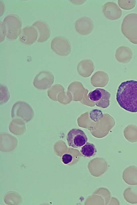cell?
<instances>
[{
  "mask_svg": "<svg viewBox=\"0 0 137 205\" xmlns=\"http://www.w3.org/2000/svg\"><path fill=\"white\" fill-rule=\"evenodd\" d=\"M116 98L121 108L130 112H137V81L122 82L118 88Z\"/></svg>",
  "mask_w": 137,
  "mask_h": 205,
  "instance_id": "cell-1",
  "label": "cell"
},
{
  "mask_svg": "<svg viewBox=\"0 0 137 205\" xmlns=\"http://www.w3.org/2000/svg\"><path fill=\"white\" fill-rule=\"evenodd\" d=\"M121 31L124 36L131 43L137 44V14L130 13L123 20Z\"/></svg>",
  "mask_w": 137,
  "mask_h": 205,
  "instance_id": "cell-2",
  "label": "cell"
},
{
  "mask_svg": "<svg viewBox=\"0 0 137 205\" xmlns=\"http://www.w3.org/2000/svg\"><path fill=\"white\" fill-rule=\"evenodd\" d=\"M6 29V37L10 40L16 39L21 31L22 22L20 18L16 15L11 14L6 16L3 22Z\"/></svg>",
  "mask_w": 137,
  "mask_h": 205,
  "instance_id": "cell-3",
  "label": "cell"
},
{
  "mask_svg": "<svg viewBox=\"0 0 137 205\" xmlns=\"http://www.w3.org/2000/svg\"><path fill=\"white\" fill-rule=\"evenodd\" d=\"M51 47L56 54L65 56L70 53L71 45L67 37L64 36H55L51 40Z\"/></svg>",
  "mask_w": 137,
  "mask_h": 205,
  "instance_id": "cell-4",
  "label": "cell"
},
{
  "mask_svg": "<svg viewBox=\"0 0 137 205\" xmlns=\"http://www.w3.org/2000/svg\"><path fill=\"white\" fill-rule=\"evenodd\" d=\"M88 96L89 99L93 102L97 106L106 108L110 105L111 94L104 89H96L90 92Z\"/></svg>",
  "mask_w": 137,
  "mask_h": 205,
  "instance_id": "cell-5",
  "label": "cell"
},
{
  "mask_svg": "<svg viewBox=\"0 0 137 205\" xmlns=\"http://www.w3.org/2000/svg\"><path fill=\"white\" fill-rule=\"evenodd\" d=\"M67 140L69 146L74 148H78L85 144L88 141V138L83 131L73 128L68 133Z\"/></svg>",
  "mask_w": 137,
  "mask_h": 205,
  "instance_id": "cell-6",
  "label": "cell"
},
{
  "mask_svg": "<svg viewBox=\"0 0 137 205\" xmlns=\"http://www.w3.org/2000/svg\"><path fill=\"white\" fill-rule=\"evenodd\" d=\"M54 78L49 71L44 70L39 72L34 78L33 84L37 89L45 90L49 88L53 83Z\"/></svg>",
  "mask_w": 137,
  "mask_h": 205,
  "instance_id": "cell-7",
  "label": "cell"
},
{
  "mask_svg": "<svg viewBox=\"0 0 137 205\" xmlns=\"http://www.w3.org/2000/svg\"><path fill=\"white\" fill-rule=\"evenodd\" d=\"M94 27L93 20L87 16L81 17L75 22L74 28L76 31L82 35H86L91 33Z\"/></svg>",
  "mask_w": 137,
  "mask_h": 205,
  "instance_id": "cell-8",
  "label": "cell"
},
{
  "mask_svg": "<svg viewBox=\"0 0 137 205\" xmlns=\"http://www.w3.org/2000/svg\"><path fill=\"white\" fill-rule=\"evenodd\" d=\"M102 11L105 17L107 19L114 20L120 18L122 12L117 4L113 1H108L102 6Z\"/></svg>",
  "mask_w": 137,
  "mask_h": 205,
  "instance_id": "cell-9",
  "label": "cell"
},
{
  "mask_svg": "<svg viewBox=\"0 0 137 205\" xmlns=\"http://www.w3.org/2000/svg\"><path fill=\"white\" fill-rule=\"evenodd\" d=\"M38 37L36 29L32 26H27L21 30L19 35L20 41L23 43L28 45L34 44Z\"/></svg>",
  "mask_w": 137,
  "mask_h": 205,
  "instance_id": "cell-10",
  "label": "cell"
},
{
  "mask_svg": "<svg viewBox=\"0 0 137 205\" xmlns=\"http://www.w3.org/2000/svg\"><path fill=\"white\" fill-rule=\"evenodd\" d=\"M32 26L36 28L39 32L38 42H43L49 39L51 35V30L46 22L42 20H38L34 22Z\"/></svg>",
  "mask_w": 137,
  "mask_h": 205,
  "instance_id": "cell-11",
  "label": "cell"
},
{
  "mask_svg": "<svg viewBox=\"0 0 137 205\" xmlns=\"http://www.w3.org/2000/svg\"><path fill=\"white\" fill-rule=\"evenodd\" d=\"M122 178L128 185H137V167L131 165L126 168L123 172Z\"/></svg>",
  "mask_w": 137,
  "mask_h": 205,
  "instance_id": "cell-12",
  "label": "cell"
},
{
  "mask_svg": "<svg viewBox=\"0 0 137 205\" xmlns=\"http://www.w3.org/2000/svg\"><path fill=\"white\" fill-rule=\"evenodd\" d=\"M123 195L126 201L132 204H137V185L132 186L126 188Z\"/></svg>",
  "mask_w": 137,
  "mask_h": 205,
  "instance_id": "cell-13",
  "label": "cell"
},
{
  "mask_svg": "<svg viewBox=\"0 0 137 205\" xmlns=\"http://www.w3.org/2000/svg\"><path fill=\"white\" fill-rule=\"evenodd\" d=\"M80 152L84 157H90L95 155L97 150L93 144L88 142L82 147Z\"/></svg>",
  "mask_w": 137,
  "mask_h": 205,
  "instance_id": "cell-14",
  "label": "cell"
},
{
  "mask_svg": "<svg viewBox=\"0 0 137 205\" xmlns=\"http://www.w3.org/2000/svg\"><path fill=\"white\" fill-rule=\"evenodd\" d=\"M131 50L128 47L121 46L116 50V57L119 61H127L129 59L131 56L125 55L131 54Z\"/></svg>",
  "mask_w": 137,
  "mask_h": 205,
  "instance_id": "cell-15",
  "label": "cell"
},
{
  "mask_svg": "<svg viewBox=\"0 0 137 205\" xmlns=\"http://www.w3.org/2000/svg\"><path fill=\"white\" fill-rule=\"evenodd\" d=\"M1 104H3L7 101L10 97V94L7 87L5 85H0Z\"/></svg>",
  "mask_w": 137,
  "mask_h": 205,
  "instance_id": "cell-16",
  "label": "cell"
},
{
  "mask_svg": "<svg viewBox=\"0 0 137 205\" xmlns=\"http://www.w3.org/2000/svg\"><path fill=\"white\" fill-rule=\"evenodd\" d=\"M118 1L119 6L125 10H130L132 9L136 4V0H118Z\"/></svg>",
  "mask_w": 137,
  "mask_h": 205,
  "instance_id": "cell-17",
  "label": "cell"
},
{
  "mask_svg": "<svg viewBox=\"0 0 137 205\" xmlns=\"http://www.w3.org/2000/svg\"><path fill=\"white\" fill-rule=\"evenodd\" d=\"M103 117L102 111L98 109H93L90 112V117L94 122H97Z\"/></svg>",
  "mask_w": 137,
  "mask_h": 205,
  "instance_id": "cell-18",
  "label": "cell"
},
{
  "mask_svg": "<svg viewBox=\"0 0 137 205\" xmlns=\"http://www.w3.org/2000/svg\"><path fill=\"white\" fill-rule=\"evenodd\" d=\"M61 89H62V87L60 85H56L52 86L47 91L48 96L51 99H53L55 93Z\"/></svg>",
  "mask_w": 137,
  "mask_h": 205,
  "instance_id": "cell-19",
  "label": "cell"
},
{
  "mask_svg": "<svg viewBox=\"0 0 137 205\" xmlns=\"http://www.w3.org/2000/svg\"><path fill=\"white\" fill-rule=\"evenodd\" d=\"M0 42H1L4 40L7 32L6 26L3 22H0Z\"/></svg>",
  "mask_w": 137,
  "mask_h": 205,
  "instance_id": "cell-20",
  "label": "cell"
},
{
  "mask_svg": "<svg viewBox=\"0 0 137 205\" xmlns=\"http://www.w3.org/2000/svg\"><path fill=\"white\" fill-rule=\"evenodd\" d=\"M72 157L71 155L66 154L63 156L62 159L64 163L67 164L72 161Z\"/></svg>",
  "mask_w": 137,
  "mask_h": 205,
  "instance_id": "cell-21",
  "label": "cell"
},
{
  "mask_svg": "<svg viewBox=\"0 0 137 205\" xmlns=\"http://www.w3.org/2000/svg\"><path fill=\"white\" fill-rule=\"evenodd\" d=\"M72 3L77 5H80L85 3L86 1L85 0H70Z\"/></svg>",
  "mask_w": 137,
  "mask_h": 205,
  "instance_id": "cell-22",
  "label": "cell"
}]
</instances>
